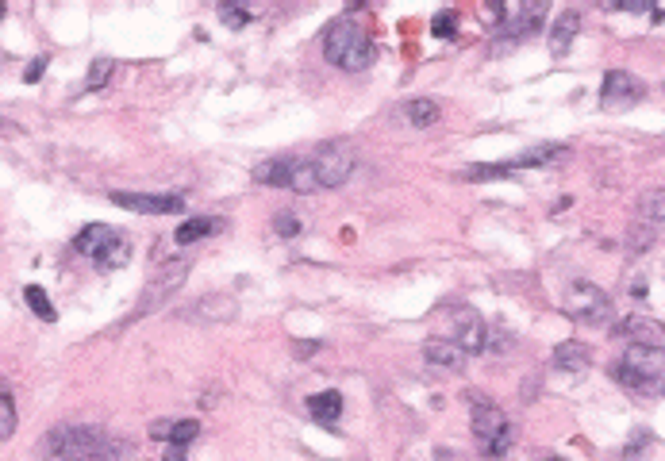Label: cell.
I'll return each mask as SVG.
<instances>
[{
	"label": "cell",
	"mask_w": 665,
	"mask_h": 461,
	"mask_svg": "<svg viewBox=\"0 0 665 461\" xmlns=\"http://www.w3.org/2000/svg\"><path fill=\"white\" fill-rule=\"evenodd\" d=\"M550 461H566V458H550Z\"/></svg>",
	"instance_id": "39"
},
{
	"label": "cell",
	"mask_w": 665,
	"mask_h": 461,
	"mask_svg": "<svg viewBox=\"0 0 665 461\" xmlns=\"http://www.w3.org/2000/svg\"><path fill=\"white\" fill-rule=\"evenodd\" d=\"M47 450L62 461H120L124 458V442L112 438L100 427L85 423H62L47 435Z\"/></svg>",
	"instance_id": "1"
},
{
	"label": "cell",
	"mask_w": 665,
	"mask_h": 461,
	"mask_svg": "<svg viewBox=\"0 0 665 461\" xmlns=\"http://www.w3.org/2000/svg\"><path fill=\"white\" fill-rule=\"evenodd\" d=\"M289 189H293V193H316V189H320V177H316L312 158H308V162H296L293 166V181H289Z\"/></svg>",
	"instance_id": "23"
},
{
	"label": "cell",
	"mask_w": 665,
	"mask_h": 461,
	"mask_svg": "<svg viewBox=\"0 0 665 461\" xmlns=\"http://www.w3.org/2000/svg\"><path fill=\"white\" fill-rule=\"evenodd\" d=\"M639 208H642V216H646V219L662 223V219H665V189H650V193H642Z\"/></svg>",
	"instance_id": "24"
},
{
	"label": "cell",
	"mask_w": 665,
	"mask_h": 461,
	"mask_svg": "<svg viewBox=\"0 0 665 461\" xmlns=\"http://www.w3.org/2000/svg\"><path fill=\"white\" fill-rule=\"evenodd\" d=\"M220 20L227 27H247L250 24V12L239 8V4H220Z\"/></svg>",
	"instance_id": "30"
},
{
	"label": "cell",
	"mask_w": 665,
	"mask_h": 461,
	"mask_svg": "<svg viewBox=\"0 0 665 461\" xmlns=\"http://www.w3.org/2000/svg\"><path fill=\"white\" fill-rule=\"evenodd\" d=\"M508 12H512V16H504V24L496 27V35H500L504 43H516V39H527V35L539 31L546 4H508Z\"/></svg>",
	"instance_id": "10"
},
{
	"label": "cell",
	"mask_w": 665,
	"mask_h": 461,
	"mask_svg": "<svg viewBox=\"0 0 665 461\" xmlns=\"http://www.w3.org/2000/svg\"><path fill=\"white\" fill-rule=\"evenodd\" d=\"M293 158H270V162H258L254 166V181L258 185H273V189H289L293 181Z\"/></svg>",
	"instance_id": "16"
},
{
	"label": "cell",
	"mask_w": 665,
	"mask_h": 461,
	"mask_svg": "<svg viewBox=\"0 0 665 461\" xmlns=\"http://www.w3.org/2000/svg\"><path fill=\"white\" fill-rule=\"evenodd\" d=\"M162 461H185V446H170V450H166V458Z\"/></svg>",
	"instance_id": "37"
},
{
	"label": "cell",
	"mask_w": 665,
	"mask_h": 461,
	"mask_svg": "<svg viewBox=\"0 0 665 461\" xmlns=\"http://www.w3.org/2000/svg\"><path fill=\"white\" fill-rule=\"evenodd\" d=\"M227 227V219H216V216H197V219H185L177 231H173V239L181 246L197 243V239H208V235H216Z\"/></svg>",
	"instance_id": "17"
},
{
	"label": "cell",
	"mask_w": 665,
	"mask_h": 461,
	"mask_svg": "<svg viewBox=\"0 0 665 461\" xmlns=\"http://www.w3.org/2000/svg\"><path fill=\"white\" fill-rule=\"evenodd\" d=\"M642 97H646V85L627 70H612L604 77V85H600V104H604L608 112H627V108H635Z\"/></svg>",
	"instance_id": "9"
},
{
	"label": "cell",
	"mask_w": 665,
	"mask_h": 461,
	"mask_svg": "<svg viewBox=\"0 0 665 461\" xmlns=\"http://www.w3.org/2000/svg\"><path fill=\"white\" fill-rule=\"evenodd\" d=\"M400 116H404V123H412V127H431V123H439V104L435 100H427V97H419V100H408L404 108H400Z\"/></svg>",
	"instance_id": "20"
},
{
	"label": "cell",
	"mask_w": 665,
	"mask_h": 461,
	"mask_svg": "<svg viewBox=\"0 0 665 461\" xmlns=\"http://www.w3.org/2000/svg\"><path fill=\"white\" fill-rule=\"evenodd\" d=\"M616 8H623V12H650L654 4H650V0H619Z\"/></svg>",
	"instance_id": "34"
},
{
	"label": "cell",
	"mask_w": 665,
	"mask_h": 461,
	"mask_svg": "<svg viewBox=\"0 0 665 461\" xmlns=\"http://www.w3.org/2000/svg\"><path fill=\"white\" fill-rule=\"evenodd\" d=\"M323 54L327 62H335L346 73H366L377 58L373 39L354 24V20H339V24L327 27V39H323Z\"/></svg>",
	"instance_id": "2"
},
{
	"label": "cell",
	"mask_w": 665,
	"mask_h": 461,
	"mask_svg": "<svg viewBox=\"0 0 665 461\" xmlns=\"http://www.w3.org/2000/svg\"><path fill=\"white\" fill-rule=\"evenodd\" d=\"M469 427H473V438H477V450H481V458H504L508 450H512V419L500 412L496 404H473V419H469Z\"/></svg>",
	"instance_id": "4"
},
{
	"label": "cell",
	"mask_w": 665,
	"mask_h": 461,
	"mask_svg": "<svg viewBox=\"0 0 665 461\" xmlns=\"http://www.w3.org/2000/svg\"><path fill=\"white\" fill-rule=\"evenodd\" d=\"M466 181H500V177H516V162H481L462 170Z\"/></svg>",
	"instance_id": "22"
},
{
	"label": "cell",
	"mask_w": 665,
	"mask_h": 461,
	"mask_svg": "<svg viewBox=\"0 0 665 461\" xmlns=\"http://www.w3.org/2000/svg\"><path fill=\"white\" fill-rule=\"evenodd\" d=\"M112 73H116V62H112V58H97V62L89 66V81H85V89H104Z\"/></svg>",
	"instance_id": "28"
},
{
	"label": "cell",
	"mask_w": 665,
	"mask_h": 461,
	"mask_svg": "<svg viewBox=\"0 0 665 461\" xmlns=\"http://www.w3.org/2000/svg\"><path fill=\"white\" fill-rule=\"evenodd\" d=\"M569 158V146L562 143H542V146H531V150H523L516 162V170H546V166H558V162H566Z\"/></svg>",
	"instance_id": "15"
},
{
	"label": "cell",
	"mask_w": 665,
	"mask_h": 461,
	"mask_svg": "<svg viewBox=\"0 0 665 461\" xmlns=\"http://www.w3.org/2000/svg\"><path fill=\"white\" fill-rule=\"evenodd\" d=\"M43 70H47V58H35V62H31V66H27L24 81H31V85H35V81H39V77H43Z\"/></svg>",
	"instance_id": "33"
},
{
	"label": "cell",
	"mask_w": 665,
	"mask_h": 461,
	"mask_svg": "<svg viewBox=\"0 0 665 461\" xmlns=\"http://www.w3.org/2000/svg\"><path fill=\"white\" fill-rule=\"evenodd\" d=\"M12 431H16V404H12L8 389L0 385V442L12 438Z\"/></svg>",
	"instance_id": "25"
},
{
	"label": "cell",
	"mask_w": 665,
	"mask_h": 461,
	"mask_svg": "<svg viewBox=\"0 0 665 461\" xmlns=\"http://www.w3.org/2000/svg\"><path fill=\"white\" fill-rule=\"evenodd\" d=\"M0 135L16 139V135H24V131H20V123H12V120H4V116H0Z\"/></svg>",
	"instance_id": "36"
},
{
	"label": "cell",
	"mask_w": 665,
	"mask_h": 461,
	"mask_svg": "<svg viewBox=\"0 0 665 461\" xmlns=\"http://www.w3.org/2000/svg\"><path fill=\"white\" fill-rule=\"evenodd\" d=\"M308 412H312V419L323 423V427H335V423H339V412H343V396L335 389L316 392V396H308Z\"/></svg>",
	"instance_id": "18"
},
{
	"label": "cell",
	"mask_w": 665,
	"mask_h": 461,
	"mask_svg": "<svg viewBox=\"0 0 665 461\" xmlns=\"http://www.w3.org/2000/svg\"><path fill=\"white\" fill-rule=\"evenodd\" d=\"M454 342L466 350V354H481L489 346V335H485V319L477 316L473 308H458L454 312Z\"/></svg>",
	"instance_id": "12"
},
{
	"label": "cell",
	"mask_w": 665,
	"mask_h": 461,
	"mask_svg": "<svg viewBox=\"0 0 665 461\" xmlns=\"http://www.w3.org/2000/svg\"><path fill=\"white\" fill-rule=\"evenodd\" d=\"M431 35H439V39H454V35H458V16H454V12H439V16H435V24H431Z\"/></svg>",
	"instance_id": "29"
},
{
	"label": "cell",
	"mask_w": 665,
	"mask_h": 461,
	"mask_svg": "<svg viewBox=\"0 0 665 461\" xmlns=\"http://www.w3.org/2000/svg\"><path fill=\"white\" fill-rule=\"evenodd\" d=\"M0 20H4V4H0Z\"/></svg>",
	"instance_id": "38"
},
{
	"label": "cell",
	"mask_w": 665,
	"mask_h": 461,
	"mask_svg": "<svg viewBox=\"0 0 665 461\" xmlns=\"http://www.w3.org/2000/svg\"><path fill=\"white\" fill-rule=\"evenodd\" d=\"M619 335L631 339V346H658V350H665V323L650 316H627L619 323Z\"/></svg>",
	"instance_id": "13"
},
{
	"label": "cell",
	"mask_w": 665,
	"mask_h": 461,
	"mask_svg": "<svg viewBox=\"0 0 665 461\" xmlns=\"http://www.w3.org/2000/svg\"><path fill=\"white\" fill-rule=\"evenodd\" d=\"M185 277H189V258H170L166 266L158 269V277L150 281L147 300H143V312H147V308H158V304H162L173 289H181V281H185Z\"/></svg>",
	"instance_id": "11"
},
{
	"label": "cell",
	"mask_w": 665,
	"mask_h": 461,
	"mask_svg": "<svg viewBox=\"0 0 665 461\" xmlns=\"http://www.w3.org/2000/svg\"><path fill=\"white\" fill-rule=\"evenodd\" d=\"M273 231H277L281 239H293L296 231H300V219H296L293 212H277V216H273Z\"/></svg>",
	"instance_id": "31"
},
{
	"label": "cell",
	"mask_w": 665,
	"mask_h": 461,
	"mask_svg": "<svg viewBox=\"0 0 665 461\" xmlns=\"http://www.w3.org/2000/svg\"><path fill=\"white\" fill-rule=\"evenodd\" d=\"M566 316H573L577 323H608L612 319V296L604 289H596L589 281H573L566 292Z\"/></svg>",
	"instance_id": "6"
},
{
	"label": "cell",
	"mask_w": 665,
	"mask_h": 461,
	"mask_svg": "<svg viewBox=\"0 0 665 461\" xmlns=\"http://www.w3.org/2000/svg\"><path fill=\"white\" fill-rule=\"evenodd\" d=\"M616 377L631 389H650L665 377V350L658 346H627L623 362L616 365Z\"/></svg>",
	"instance_id": "5"
},
{
	"label": "cell",
	"mask_w": 665,
	"mask_h": 461,
	"mask_svg": "<svg viewBox=\"0 0 665 461\" xmlns=\"http://www.w3.org/2000/svg\"><path fill=\"white\" fill-rule=\"evenodd\" d=\"M589 362L592 358H589V346H585V342H562V346L554 350V365L566 369V373H581Z\"/></svg>",
	"instance_id": "21"
},
{
	"label": "cell",
	"mask_w": 665,
	"mask_h": 461,
	"mask_svg": "<svg viewBox=\"0 0 665 461\" xmlns=\"http://www.w3.org/2000/svg\"><path fill=\"white\" fill-rule=\"evenodd\" d=\"M74 246H77V254H85V258L97 262L100 269H120L127 266V258H131V243H127L116 227H108V223H89L74 239Z\"/></svg>",
	"instance_id": "3"
},
{
	"label": "cell",
	"mask_w": 665,
	"mask_h": 461,
	"mask_svg": "<svg viewBox=\"0 0 665 461\" xmlns=\"http://www.w3.org/2000/svg\"><path fill=\"white\" fill-rule=\"evenodd\" d=\"M293 350H296V358H312V354L320 350V342H296Z\"/></svg>",
	"instance_id": "35"
},
{
	"label": "cell",
	"mask_w": 665,
	"mask_h": 461,
	"mask_svg": "<svg viewBox=\"0 0 665 461\" xmlns=\"http://www.w3.org/2000/svg\"><path fill=\"white\" fill-rule=\"evenodd\" d=\"M312 166H316V177H320V189H339L354 173V154L343 143H327L316 150Z\"/></svg>",
	"instance_id": "7"
},
{
	"label": "cell",
	"mask_w": 665,
	"mask_h": 461,
	"mask_svg": "<svg viewBox=\"0 0 665 461\" xmlns=\"http://www.w3.org/2000/svg\"><path fill=\"white\" fill-rule=\"evenodd\" d=\"M577 31H581V12H562L558 20H554V27H550V50L554 54H566L569 47H573V39H577Z\"/></svg>",
	"instance_id": "19"
},
{
	"label": "cell",
	"mask_w": 665,
	"mask_h": 461,
	"mask_svg": "<svg viewBox=\"0 0 665 461\" xmlns=\"http://www.w3.org/2000/svg\"><path fill=\"white\" fill-rule=\"evenodd\" d=\"M108 200L116 208L139 212V216H177V212H185V196L177 193H124V189H116Z\"/></svg>",
	"instance_id": "8"
},
{
	"label": "cell",
	"mask_w": 665,
	"mask_h": 461,
	"mask_svg": "<svg viewBox=\"0 0 665 461\" xmlns=\"http://www.w3.org/2000/svg\"><path fill=\"white\" fill-rule=\"evenodd\" d=\"M650 243H654V235L646 227H631V250H646Z\"/></svg>",
	"instance_id": "32"
},
{
	"label": "cell",
	"mask_w": 665,
	"mask_h": 461,
	"mask_svg": "<svg viewBox=\"0 0 665 461\" xmlns=\"http://www.w3.org/2000/svg\"><path fill=\"white\" fill-rule=\"evenodd\" d=\"M24 300L31 304V312H35L39 319H47V323L54 319V308H50L47 292L39 289V285H27V289H24Z\"/></svg>",
	"instance_id": "27"
},
{
	"label": "cell",
	"mask_w": 665,
	"mask_h": 461,
	"mask_svg": "<svg viewBox=\"0 0 665 461\" xmlns=\"http://www.w3.org/2000/svg\"><path fill=\"white\" fill-rule=\"evenodd\" d=\"M197 435H200L197 419H177V423H170V446H189Z\"/></svg>",
	"instance_id": "26"
},
{
	"label": "cell",
	"mask_w": 665,
	"mask_h": 461,
	"mask_svg": "<svg viewBox=\"0 0 665 461\" xmlns=\"http://www.w3.org/2000/svg\"><path fill=\"white\" fill-rule=\"evenodd\" d=\"M423 358H427V365H435V369H446V373H462V369H466L469 354L454 339H427V342H423Z\"/></svg>",
	"instance_id": "14"
}]
</instances>
